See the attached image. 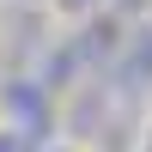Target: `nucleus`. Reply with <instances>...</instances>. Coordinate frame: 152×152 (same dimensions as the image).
Wrapping results in <instances>:
<instances>
[{"instance_id": "1", "label": "nucleus", "mask_w": 152, "mask_h": 152, "mask_svg": "<svg viewBox=\"0 0 152 152\" xmlns=\"http://www.w3.org/2000/svg\"><path fill=\"white\" fill-rule=\"evenodd\" d=\"M110 91L128 110L152 91V24L134 31V37H122V55H116V67H110Z\"/></svg>"}, {"instance_id": "4", "label": "nucleus", "mask_w": 152, "mask_h": 152, "mask_svg": "<svg viewBox=\"0 0 152 152\" xmlns=\"http://www.w3.org/2000/svg\"><path fill=\"white\" fill-rule=\"evenodd\" d=\"M0 152H43V146H37L31 128H18V122H12V128H0Z\"/></svg>"}, {"instance_id": "5", "label": "nucleus", "mask_w": 152, "mask_h": 152, "mask_svg": "<svg viewBox=\"0 0 152 152\" xmlns=\"http://www.w3.org/2000/svg\"><path fill=\"white\" fill-rule=\"evenodd\" d=\"M55 6H61V12H91L97 0H55Z\"/></svg>"}, {"instance_id": "7", "label": "nucleus", "mask_w": 152, "mask_h": 152, "mask_svg": "<svg viewBox=\"0 0 152 152\" xmlns=\"http://www.w3.org/2000/svg\"><path fill=\"white\" fill-rule=\"evenodd\" d=\"M55 152H67V146H55Z\"/></svg>"}, {"instance_id": "3", "label": "nucleus", "mask_w": 152, "mask_h": 152, "mask_svg": "<svg viewBox=\"0 0 152 152\" xmlns=\"http://www.w3.org/2000/svg\"><path fill=\"white\" fill-rule=\"evenodd\" d=\"M73 49H79V61H85V73H97V67H116V55H122V31L116 24H85L79 37H73Z\"/></svg>"}, {"instance_id": "2", "label": "nucleus", "mask_w": 152, "mask_h": 152, "mask_svg": "<svg viewBox=\"0 0 152 152\" xmlns=\"http://www.w3.org/2000/svg\"><path fill=\"white\" fill-rule=\"evenodd\" d=\"M0 104H6L12 122H18V128H31L37 140L49 134V85H43V79H6Z\"/></svg>"}, {"instance_id": "8", "label": "nucleus", "mask_w": 152, "mask_h": 152, "mask_svg": "<svg viewBox=\"0 0 152 152\" xmlns=\"http://www.w3.org/2000/svg\"><path fill=\"white\" fill-rule=\"evenodd\" d=\"M146 152H152V140H146Z\"/></svg>"}, {"instance_id": "6", "label": "nucleus", "mask_w": 152, "mask_h": 152, "mask_svg": "<svg viewBox=\"0 0 152 152\" xmlns=\"http://www.w3.org/2000/svg\"><path fill=\"white\" fill-rule=\"evenodd\" d=\"M152 0H116V12H146Z\"/></svg>"}]
</instances>
